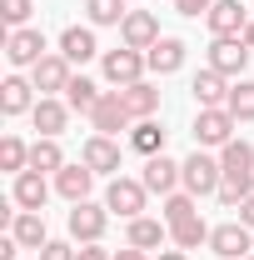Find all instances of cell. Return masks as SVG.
<instances>
[{"instance_id":"1","label":"cell","mask_w":254,"mask_h":260,"mask_svg":"<svg viewBox=\"0 0 254 260\" xmlns=\"http://www.w3.org/2000/svg\"><path fill=\"white\" fill-rule=\"evenodd\" d=\"M220 170H224V185H239L244 195H254V145L249 140H229L220 150Z\"/></svg>"},{"instance_id":"7","label":"cell","mask_w":254,"mask_h":260,"mask_svg":"<svg viewBox=\"0 0 254 260\" xmlns=\"http://www.w3.org/2000/svg\"><path fill=\"white\" fill-rule=\"evenodd\" d=\"M244 65H249V45H244V35H215V45H209V70H220L224 80H234Z\"/></svg>"},{"instance_id":"41","label":"cell","mask_w":254,"mask_h":260,"mask_svg":"<svg viewBox=\"0 0 254 260\" xmlns=\"http://www.w3.org/2000/svg\"><path fill=\"white\" fill-rule=\"evenodd\" d=\"M115 260H145V250H135V245H125V250H120Z\"/></svg>"},{"instance_id":"5","label":"cell","mask_w":254,"mask_h":260,"mask_svg":"<svg viewBox=\"0 0 254 260\" xmlns=\"http://www.w3.org/2000/svg\"><path fill=\"white\" fill-rule=\"evenodd\" d=\"M145 180H125V175H115L110 180V190H105V205H110V215H125V220H140L145 215Z\"/></svg>"},{"instance_id":"39","label":"cell","mask_w":254,"mask_h":260,"mask_svg":"<svg viewBox=\"0 0 254 260\" xmlns=\"http://www.w3.org/2000/svg\"><path fill=\"white\" fill-rule=\"evenodd\" d=\"M15 250H20V240H15V235H5V240H0V260H15Z\"/></svg>"},{"instance_id":"37","label":"cell","mask_w":254,"mask_h":260,"mask_svg":"<svg viewBox=\"0 0 254 260\" xmlns=\"http://www.w3.org/2000/svg\"><path fill=\"white\" fill-rule=\"evenodd\" d=\"M215 195H220V205H244V200H249V195L239 190V185H220Z\"/></svg>"},{"instance_id":"14","label":"cell","mask_w":254,"mask_h":260,"mask_svg":"<svg viewBox=\"0 0 254 260\" xmlns=\"http://www.w3.org/2000/svg\"><path fill=\"white\" fill-rule=\"evenodd\" d=\"M204 20H209V30H215V35H244L249 10H244V0H215V10H209Z\"/></svg>"},{"instance_id":"26","label":"cell","mask_w":254,"mask_h":260,"mask_svg":"<svg viewBox=\"0 0 254 260\" xmlns=\"http://www.w3.org/2000/svg\"><path fill=\"white\" fill-rule=\"evenodd\" d=\"M30 170H40V175H60V170H65V150H60V140L40 135V140L30 145Z\"/></svg>"},{"instance_id":"15","label":"cell","mask_w":254,"mask_h":260,"mask_svg":"<svg viewBox=\"0 0 254 260\" xmlns=\"http://www.w3.org/2000/svg\"><path fill=\"white\" fill-rule=\"evenodd\" d=\"M185 50H190L185 40H175V35H159L155 45L145 50V60H150V70H155V75H175V70L185 65Z\"/></svg>"},{"instance_id":"17","label":"cell","mask_w":254,"mask_h":260,"mask_svg":"<svg viewBox=\"0 0 254 260\" xmlns=\"http://www.w3.org/2000/svg\"><path fill=\"white\" fill-rule=\"evenodd\" d=\"M15 205H20V210H45V200H50V185H45V175H40V170H20V175H15Z\"/></svg>"},{"instance_id":"29","label":"cell","mask_w":254,"mask_h":260,"mask_svg":"<svg viewBox=\"0 0 254 260\" xmlns=\"http://www.w3.org/2000/svg\"><path fill=\"white\" fill-rule=\"evenodd\" d=\"M170 240L180 245V250H194V245H209V225L190 215V220H180V225H170Z\"/></svg>"},{"instance_id":"32","label":"cell","mask_w":254,"mask_h":260,"mask_svg":"<svg viewBox=\"0 0 254 260\" xmlns=\"http://www.w3.org/2000/svg\"><path fill=\"white\" fill-rule=\"evenodd\" d=\"M85 15H90V25H120L130 10L125 0H85Z\"/></svg>"},{"instance_id":"42","label":"cell","mask_w":254,"mask_h":260,"mask_svg":"<svg viewBox=\"0 0 254 260\" xmlns=\"http://www.w3.org/2000/svg\"><path fill=\"white\" fill-rule=\"evenodd\" d=\"M159 260H190L185 250H159Z\"/></svg>"},{"instance_id":"19","label":"cell","mask_w":254,"mask_h":260,"mask_svg":"<svg viewBox=\"0 0 254 260\" xmlns=\"http://www.w3.org/2000/svg\"><path fill=\"white\" fill-rule=\"evenodd\" d=\"M90 185H95V170L80 160V165H65L60 175H55V190L75 205V200H90Z\"/></svg>"},{"instance_id":"43","label":"cell","mask_w":254,"mask_h":260,"mask_svg":"<svg viewBox=\"0 0 254 260\" xmlns=\"http://www.w3.org/2000/svg\"><path fill=\"white\" fill-rule=\"evenodd\" d=\"M244 45H249V50H254V20H249V25H244Z\"/></svg>"},{"instance_id":"6","label":"cell","mask_w":254,"mask_h":260,"mask_svg":"<svg viewBox=\"0 0 254 260\" xmlns=\"http://www.w3.org/2000/svg\"><path fill=\"white\" fill-rule=\"evenodd\" d=\"M220 185H224L220 160H215V155H204V150H194L190 160H185V190L199 200V195H215Z\"/></svg>"},{"instance_id":"9","label":"cell","mask_w":254,"mask_h":260,"mask_svg":"<svg viewBox=\"0 0 254 260\" xmlns=\"http://www.w3.org/2000/svg\"><path fill=\"white\" fill-rule=\"evenodd\" d=\"M45 55H50V50H45V35L35 30V25L10 30V40H5V60L10 65H40Z\"/></svg>"},{"instance_id":"36","label":"cell","mask_w":254,"mask_h":260,"mask_svg":"<svg viewBox=\"0 0 254 260\" xmlns=\"http://www.w3.org/2000/svg\"><path fill=\"white\" fill-rule=\"evenodd\" d=\"M40 260H75V250H70L65 240H45V250H40Z\"/></svg>"},{"instance_id":"8","label":"cell","mask_w":254,"mask_h":260,"mask_svg":"<svg viewBox=\"0 0 254 260\" xmlns=\"http://www.w3.org/2000/svg\"><path fill=\"white\" fill-rule=\"evenodd\" d=\"M234 125H239V120H234V115H229V110H199V115H194V140H199V145H229V140H234Z\"/></svg>"},{"instance_id":"11","label":"cell","mask_w":254,"mask_h":260,"mask_svg":"<svg viewBox=\"0 0 254 260\" xmlns=\"http://www.w3.org/2000/svg\"><path fill=\"white\" fill-rule=\"evenodd\" d=\"M140 180H145L150 195H175V185H185V165H175L170 155H150Z\"/></svg>"},{"instance_id":"10","label":"cell","mask_w":254,"mask_h":260,"mask_svg":"<svg viewBox=\"0 0 254 260\" xmlns=\"http://www.w3.org/2000/svg\"><path fill=\"white\" fill-rule=\"evenodd\" d=\"M90 125H95V135H120V130H130V110H125V100H120V90H105L95 100Z\"/></svg>"},{"instance_id":"40","label":"cell","mask_w":254,"mask_h":260,"mask_svg":"<svg viewBox=\"0 0 254 260\" xmlns=\"http://www.w3.org/2000/svg\"><path fill=\"white\" fill-rule=\"evenodd\" d=\"M239 220H244V225L254 230V195H249V200H244V205H239Z\"/></svg>"},{"instance_id":"34","label":"cell","mask_w":254,"mask_h":260,"mask_svg":"<svg viewBox=\"0 0 254 260\" xmlns=\"http://www.w3.org/2000/svg\"><path fill=\"white\" fill-rule=\"evenodd\" d=\"M0 15H5L10 30H20V25L30 20V0H0Z\"/></svg>"},{"instance_id":"27","label":"cell","mask_w":254,"mask_h":260,"mask_svg":"<svg viewBox=\"0 0 254 260\" xmlns=\"http://www.w3.org/2000/svg\"><path fill=\"white\" fill-rule=\"evenodd\" d=\"M130 145L150 160V155H164V130L155 125V120H135L130 125Z\"/></svg>"},{"instance_id":"28","label":"cell","mask_w":254,"mask_h":260,"mask_svg":"<svg viewBox=\"0 0 254 260\" xmlns=\"http://www.w3.org/2000/svg\"><path fill=\"white\" fill-rule=\"evenodd\" d=\"M100 95H105V90H100L95 80H85V75H75V80L65 85V105H70V110H80V115H90Z\"/></svg>"},{"instance_id":"31","label":"cell","mask_w":254,"mask_h":260,"mask_svg":"<svg viewBox=\"0 0 254 260\" xmlns=\"http://www.w3.org/2000/svg\"><path fill=\"white\" fill-rule=\"evenodd\" d=\"M224 110H229L234 120H254V80H234V85H229V100H224Z\"/></svg>"},{"instance_id":"16","label":"cell","mask_w":254,"mask_h":260,"mask_svg":"<svg viewBox=\"0 0 254 260\" xmlns=\"http://www.w3.org/2000/svg\"><path fill=\"white\" fill-rule=\"evenodd\" d=\"M10 235L20 240V250H45V210H20L15 220H10Z\"/></svg>"},{"instance_id":"25","label":"cell","mask_w":254,"mask_h":260,"mask_svg":"<svg viewBox=\"0 0 254 260\" xmlns=\"http://www.w3.org/2000/svg\"><path fill=\"white\" fill-rule=\"evenodd\" d=\"M164 240H170V225H164V220H155V215L130 220V245H135V250H155Z\"/></svg>"},{"instance_id":"38","label":"cell","mask_w":254,"mask_h":260,"mask_svg":"<svg viewBox=\"0 0 254 260\" xmlns=\"http://www.w3.org/2000/svg\"><path fill=\"white\" fill-rule=\"evenodd\" d=\"M75 260H115V255H105L100 245H80V250H75Z\"/></svg>"},{"instance_id":"2","label":"cell","mask_w":254,"mask_h":260,"mask_svg":"<svg viewBox=\"0 0 254 260\" xmlns=\"http://www.w3.org/2000/svg\"><path fill=\"white\" fill-rule=\"evenodd\" d=\"M105 225H110V205H95V200H75L70 205V235L80 245H100Z\"/></svg>"},{"instance_id":"44","label":"cell","mask_w":254,"mask_h":260,"mask_svg":"<svg viewBox=\"0 0 254 260\" xmlns=\"http://www.w3.org/2000/svg\"><path fill=\"white\" fill-rule=\"evenodd\" d=\"M249 260H254V255H249Z\"/></svg>"},{"instance_id":"30","label":"cell","mask_w":254,"mask_h":260,"mask_svg":"<svg viewBox=\"0 0 254 260\" xmlns=\"http://www.w3.org/2000/svg\"><path fill=\"white\" fill-rule=\"evenodd\" d=\"M0 170H10V175L30 170V145H25L20 135H5V140H0Z\"/></svg>"},{"instance_id":"21","label":"cell","mask_w":254,"mask_h":260,"mask_svg":"<svg viewBox=\"0 0 254 260\" xmlns=\"http://www.w3.org/2000/svg\"><path fill=\"white\" fill-rule=\"evenodd\" d=\"M80 160L90 165L95 175H110V170H120V145H115L110 135H90V140H85V155H80Z\"/></svg>"},{"instance_id":"24","label":"cell","mask_w":254,"mask_h":260,"mask_svg":"<svg viewBox=\"0 0 254 260\" xmlns=\"http://www.w3.org/2000/svg\"><path fill=\"white\" fill-rule=\"evenodd\" d=\"M35 80H20V75H10L5 85H0V110L5 115H25V110H35Z\"/></svg>"},{"instance_id":"12","label":"cell","mask_w":254,"mask_h":260,"mask_svg":"<svg viewBox=\"0 0 254 260\" xmlns=\"http://www.w3.org/2000/svg\"><path fill=\"white\" fill-rule=\"evenodd\" d=\"M120 40H125L130 50H150L159 40V20L150 15V10H130L125 20H120Z\"/></svg>"},{"instance_id":"18","label":"cell","mask_w":254,"mask_h":260,"mask_svg":"<svg viewBox=\"0 0 254 260\" xmlns=\"http://www.w3.org/2000/svg\"><path fill=\"white\" fill-rule=\"evenodd\" d=\"M30 120H35L40 135H50V140H55V135L65 130V120H70V105L55 100V95H40V100H35V110H30Z\"/></svg>"},{"instance_id":"22","label":"cell","mask_w":254,"mask_h":260,"mask_svg":"<svg viewBox=\"0 0 254 260\" xmlns=\"http://www.w3.org/2000/svg\"><path fill=\"white\" fill-rule=\"evenodd\" d=\"M60 55H65L70 65H85V60H95V55H100L95 30H85V25H70V30L60 35Z\"/></svg>"},{"instance_id":"33","label":"cell","mask_w":254,"mask_h":260,"mask_svg":"<svg viewBox=\"0 0 254 260\" xmlns=\"http://www.w3.org/2000/svg\"><path fill=\"white\" fill-rule=\"evenodd\" d=\"M190 215H199V205H194V195H190V190L164 195V225H180V220H190Z\"/></svg>"},{"instance_id":"13","label":"cell","mask_w":254,"mask_h":260,"mask_svg":"<svg viewBox=\"0 0 254 260\" xmlns=\"http://www.w3.org/2000/svg\"><path fill=\"white\" fill-rule=\"evenodd\" d=\"M30 80H35L40 95H55V90H65L75 75H70V60H65V55H45L40 65H30Z\"/></svg>"},{"instance_id":"3","label":"cell","mask_w":254,"mask_h":260,"mask_svg":"<svg viewBox=\"0 0 254 260\" xmlns=\"http://www.w3.org/2000/svg\"><path fill=\"white\" fill-rule=\"evenodd\" d=\"M100 70H105L110 85L125 90V85H135V80L150 70V60H145V50H130V45H125V50H105V55H100Z\"/></svg>"},{"instance_id":"4","label":"cell","mask_w":254,"mask_h":260,"mask_svg":"<svg viewBox=\"0 0 254 260\" xmlns=\"http://www.w3.org/2000/svg\"><path fill=\"white\" fill-rule=\"evenodd\" d=\"M209 250L220 260H249L254 255V235L244 220H229V225H215L209 230Z\"/></svg>"},{"instance_id":"23","label":"cell","mask_w":254,"mask_h":260,"mask_svg":"<svg viewBox=\"0 0 254 260\" xmlns=\"http://www.w3.org/2000/svg\"><path fill=\"white\" fill-rule=\"evenodd\" d=\"M120 100H125L130 120H150V115L159 110V90L150 85V80H135V85H125V90H120Z\"/></svg>"},{"instance_id":"35","label":"cell","mask_w":254,"mask_h":260,"mask_svg":"<svg viewBox=\"0 0 254 260\" xmlns=\"http://www.w3.org/2000/svg\"><path fill=\"white\" fill-rule=\"evenodd\" d=\"M175 10H180V15H209V10H215V0H175Z\"/></svg>"},{"instance_id":"20","label":"cell","mask_w":254,"mask_h":260,"mask_svg":"<svg viewBox=\"0 0 254 260\" xmlns=\"http://www.w3.org/2000/svg\"><path fill=\"white\" fill-rule=\"evenodd\" d=\"M190 90H194V100H199V110H220L224 100H229V80H224L220 70H199Z\"/></svg>"}]
</instances>
